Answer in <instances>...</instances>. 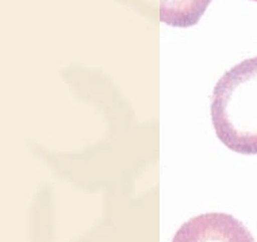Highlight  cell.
Wrapping results in <instances>:
<instances>
[{"label":"cell","instance_id":"6da1fadb","mask_svg":"<svg viewBox=\"0 0 257 242\" xmlns=\"http://www.w3.org/2000/svg\"><path fill=\"white\" fill-rule=\"evenodd\" d=\"M211 119L223 145L239 154H257V56L227 71L214 87Z\"/></svg>","mask_w":257,"mask_h":242},{"label":"cell","instance_id":"7a4b0ae2","mask_svg":"<svg viewBox=\"0 0 257 242\" xmlns=\"http://www.w3.org/2000/svg\"><path fill=\"white\" fill-rule=\"evenodd\" d=\"M172 242H256L245 224L225 212H208L187 220Z\"/></svg>","mask_w":257,"mask_h":242},{"label":"cell","instance_id":"3957f363","mask_svg":"<svg viewBox=\"0 0 257 242\" xmlns=\"http://www.w3.org/2000/svg\"><path fill=\"white\" fill-rule=\"evenodd\" d=\"M213 0H160V21L172 27L195 26Z\"/></svg>","mask_w":257,"mask_h":242},{"label":"cell","instance_id":"277c9868","mask_svg":"<svg viewBox=\"0 0 257 242\" xmlns=\"http://www.w3.org/2000/svg\"><path fill=\"white\" fill-rule=\"evenodd\" d=\"M252 2H257V0H252Z\"/></svg>","mask_w":257,"mask_h":242}]
</instances>
